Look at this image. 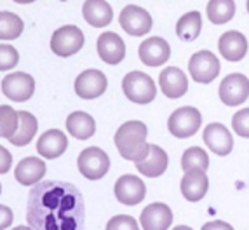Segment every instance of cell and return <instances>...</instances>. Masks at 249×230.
Wrapping results in <instances>:
<instances>
[{
    "mask_svg": "<svg viewBox=\"0 0 249 230\" xmlns=\"http://www.w3.org/2000/svg\"><path fill=\"white\" fill-rule=\"evenodd\" d=\"M202 30V16L199 11L183 14L176 23V35L183 42H194L200 35Z\"/></svg>",
    "mask_w": 249,
    "mask_h": 230,
    "instance_id": "obj_25",
    "label": "cell"
},
{
    "mask_svg": "<svg viewBox=\"0 0 249 230\" xmlns=\"http://www.w3.org/2000/svg\"><path fill=\"white\" fill-rule=\"evenodd\" d=\"M119 23H121L122 30L125 34L133 35V37H143L152 30V16L146 13L143 7L129 4L122 9L121 16H119Z\"/></svg>",
    "mask_w": 249,
    "mask_h": 230,
    "instance_id": "obj_9",
    "label": "cell"
},
{
    "mask_svg": "<svg viewBox=\"0 0 249 230\" xmlns=\"http://www.w3.org/2000/svg\"><path fill=\"white\" fill-rule=\"evenodd\" d=\"M25 23L18 14L2 11L0 13V40H14L23 34Z\"/></svg>",
    "mask_w": 249,
    "mask_h": 230,
    "instance_id": "obj_28",
    "label": "cell"
},
{
    "mask_svg": "<svg viewBox=\"0 0 249 230\" xmlns=\"http://www.w3.org/2000/svg\"><path fill=\"white\" fill-rule=\"evenodd\" d=\"M107 230H140V225L133 216L117 214L107 223Z\"/></svg>",
    "mask_w": 249,
    "mask_h": 230,
    "instance_id": "obj_33",
    "label": "cell"
},
{
    "mask_svg": "<svg viewBox=\"0 0 249 230\" xmlns=\"http://www.w3.org/2000/svg\"><path fill=\"white\" fill-rule=\"evenodd\" d=\"M208 18L214 25H225L235 14V2L233 0H209L208 2Z\"/></svg>",
    "mask_w": 249,
    "mask_h": 230,
    "instance_id": "obj_27",
    "label": "cell"
},
{
    "mask_svg": "<svg viewBox=\"0 0 249 230\" xmlns=\"http://www.w3.org/2000/svg\"><path fill=\"white\" fill-rule=\"evenodd\" d=\"M61 2H67V0H61Z\"/></svg>",
    "mask_w": 249,
    "mask_h": 230,
    "instance_id": "obj_42",
    "label": "cell"
},
{
    "mask_svg": "<svg viewBox=\"0 0 249 230\" xmlns=\"http://www.w3.org/2000/svg\"><path fill=\"white\" fill-rule=\"evenodd\" d=\"M122 91H124L127 100L138 105H146L150 101H154L155 96H157V88H155V82L152 80V77L138 70L129 71L124 77Z\"/></svg>",
    "mask_w": 249,
    "mask_h": 230,
    "instance_id": "obj_3",
    "label": "cell"
},
{
    "mask_svg": "<svg viewBox=\"0 0 249 230\" xmlns=\"http://www.w3.org/2000/svg\"><path fill=\"white\" fill-rule=\"evenodd\" d=\"M202 124V115L194 106H181L171 113L169 121H167V129L173 136L179 140L190 138L199 131Z\"/></svg>",
    "mask_w": 249,
    "mask_h": 230,
    "instance_id": "obj_4",
    "label": "cell"
},
{
    "mask_svg": "<svg viewBox=\"0 0 249 230\" xmlns=\"http://www.w3.org/2000/svg\"><path fill=\"white\" fill-rule=\"evenodd\" d=\"M77 167L84 178L92 181L101 180L110 169V157L107 152L98 148V146H89L79 154Z\"/></svg>",
    "mask_w": 249,
    "mask_h": 230,
    "instance_id": "obj_5",
    "label": "cell"
},
{
    "mask_svg": "<svg viewBox=\"0 0 249 230\" xmlns=\"http://www.w3.org/2000/svg\"><path fill=\"white\" fill-rule=\"evenodd\" d=\"M82 16L94 28H105L112 23L113 11L107 0H86L82 5Z\"/></svg>",
    "mask_w": 249,
    "mask_h": 230,
    "instance_id": "obj_22",
    "label": "cell"
},
{
    "mask_svg": "<svg viewBox=\"0 0 249 230\" xmlns=\"http://www.w3.org/2000/svg\"><path fill=\"white\" fill-rule=\"evenodd\" d=\"M11 166H13V155H11V152L7 148L0 145V175L9 173Z\"/></svg>",
    "mask_w": 249,
    "mask_h": 230,
    "instance_id": "obj_34",
    "label": "cell"
},
{
    "mask_svg": "<svg viewBox=\"0 0 249 230\" xmlns=\"http://www.w3.org/2000/svg\"><path fill=\"white\" fill-rule=\"evenodd\" d=\"M246 9H248V14H249V0L246 2Z\"/></svg>",
    "mask_w": 249,
    "mask_h": 230,
    "instance_id": "obj_40",
    "label": "cell"
},
{
    "mask_svg": "<svg viewBox=\"0 0 249 230\" xmlns=\"http://www.w3.org/2000/svg\"><path fill=\"white\" fill-rule=\"evenodd\" d=\"M159 84H160L164 96L169 100H178V98L185 96L188 91V79L178 67L164 68L159 77Z\"/></svg>",
    "mask_w": 249,
    "mask_h": 230,
    "instance_id": "obj_15",
    "label": "cell"
},
{
    "mask_svg": "<svg viewBox=\"0 0 249 230\" xmlns=\"http://www.w3.org/2000/svg\"><path fill=\"white\" fill-rule=\"evenodd\" d=\"M67 146H68L67 134L59 129H49L38 138L37 152L38 155L46 157V159H56V157L65 154Z\"/></svg>",
    "mask_w": 249,
    "mask_h": 230,
    "instance_id": "obj_20",
    "label": "cell"
},
{
    "mask_svg": "<svg viewBox=\"0 0 249 230\" xmlns=\"http://www.w3.org/2000/svg\"><path fill=\"white\" fill-rule=\"evenodd\" d=\"M14 2H18V4H32L35 0H14Z\"/></svg>",
    "mask_w": 249,
    "mask_h": 230,
    "instance_id": "obj_39",
    "label": "cell"
},
{
    "mask_svg": "<svg viewBox=\"0 0 249 230\" xmlns=\"http://www.w3.org/2000/svg\"><path fill=\"white\" fill-rule=\"evenodd\" d=\"M84 46V34L79 26L67 25L58 28L51 37V49L59 58H68L79 53Z\"/></svg>",
    "mask_w": 249,
    "mask_h": 230,
    "instance_id": "obj_6",
    "label": "cell"
},
{
    "mask_svg": "<svg viewBox=\"0 0 249 230\" xmlns=\"http://www.w3.org/2000/svg\"><path fill=\"white\" fill-rule=\"evenodd\" d=\"M13 230H34L32 227H26V225H19V227H14Z\"/></svg>",
    "mask_w": 249,
    "mask_h": 230,
    "instance_id": "obj_37",
    "label": "cell"
},
{
    "mask_svg": "<svg viewBox=\"0 0 249 230\" xmlns=\"http://www.w3.org/2000/svg\"><path fill=\"white\" fill-rule=\"evenodd\" d=\"M202 140L208 145L209 150L213 154L220 155V157H225V155H229L233 150L232 134L223 124H218V122L206 125V129L202 133Z\"/></svg>",
    "mask_w": 249,
    "mask_h": 230,
    "instance_id": "obj_13",
    "label": "cell"
},
{
    "mask_svg": "<svg viewBox=\"0 0 249 230\" xmlns=\"http://www.w3.org/2000/svg\"><path fill=\"white\" fill-rule=\"evenodd\" d=\"M107 77L103 71L91 68V70H84L77 79H75V92L77 96L82 100H94L100 98L107 91Z\"/></svg>",
    "mask_w": 249,
    "mask_h": 230,
    "instance_id": "obj_11",
    "label": "cell"
},
{
    "mask_svg": "<svg viewBox=\"0 0 249 230\" xmlns=\"http://www.w3.org/2000/svg\"><path fill=\"white\" fill-rule=\"evenodd\" d=\"M218 94L227 106L242 105L249 98V79L242 73H230L221 80Z\"/></svg>",
    "mask_w": 249,
    "mask_h": 230,
    "instance_id": "obj_10",
    "label": "cell"
},
{
    "mask_svg": "<svg viewBox=\"0 0 249 230\" xmlns=\"http://www.w3.org/2000/svg\"><path fill=\"white\" fill-rule=\"evenodd\" d=\"M209 166V157L206 150H202L200 146H192L187 148L181 157V169L188 171V169H208Z\"/></svg>",
    "mask_w": 249,
    "mask_h": 230,
    "instance_id": "obj_30",
    "label": "cell"
},
{
    "mask_svg": "<svg viewBox=\"0 0 249 230\" xmlns=\"http://www.w3.org/2000/svg\"><path fill=\"white\" fill-rule=\"evenodd\" d=\"M46 175V164L38 157H26L14 169V176L21 185H37Z\"/></svg>",
    "mask_w": 249,
    "mask_h": 230,
    "instance_id": "obj_23",
    "label": "cell"
},
{
    "mask_svg": "<svg viewBox=\"0 0 249 230\" xmlns=\"http://www.w3.org/2000/svg\"><path fill=\"white\" fill-rule=\"evenodd\" d=\"M143 230H167L173 223V211L164 202L148 204L140 216Z\"/></svg>",
    "mask_w": 249,
    "mask_h": 230,
    "instance_id": "obj_16",
    "label": "cell"
},
{
    "mask_svg": "<svg viewBox=\"0 0 249 230\" xmlns=\"http://www.w3.org/2000/svg\"><path fill=\"white\" fill-rule=\"evenodd\" d=\"M19 61V54L13 46L0 44V71L13 70Z\"/></svg>",
    "mask_w": 249,
    "mask_h": 230,
    "instance_id": "obj_31",
    "label": "cell"
},
{
    "mask_svg": "<svg viewBox=\"0 0 249 230\" xmlns=\"http://www.w3.org/2000/svg\"><path fill=\"white\" fill-rule=\"evenodd\" d=\"M173 230H192L190 227H187V225H179V227H175Z\"/></svg>",
    "mask_w": 249,
    "mask_h": 230,
    "instance_id": "obj_38",
    "label": "cell"
},
{
    "mask_svg": "<svg viewBox=\"0 0 249 230\" xmlns=\"http://www.w3.org/2000/svg\"><path fill=\"white\" fill-rule=\"evenodd\" d=\"M220 59L211 51H199L188 61V71H190L192 80L197 84H211L220 75Z\"/></svg>",
    "mask_w": 249,
    "mask_h": 230,
    "instance_id": "obj_7",
    "label": "cell"
},
{
    "mask_svg": "<svg viewBox=\"0 0 249 230\" xmlns=\"http://www.w3.org/2000/svg\"><path fill=\"white\" fill-rule=\"evenodd\" d=\"M115 197L117 201L125 206H136L146 197V187L142 178L134 175H124L115 183Z\"/></svg>",
    "mask_w": 249,
    "mask_h": 230,
    "instance_id": "obj_12",
    "label": "cell"
},
{
    "mask_svg": "<svg viewBox=\"0 0 249 230\" xmlns=\"http://www.w3.org/2000/svg\"><path fill=\"white\" fill-rule=\"evenodd\" d=\"M202 230H233V227L227 222H209L202 227Z\"/></svg>",
    "mask_w": 249,
    "mask_h": 230,
    "instance_id": "obj_36",
    "label": "cell"
},
{
    "mask_svg": "<svg viewBox=\"0 0 249 230\" xmlns=\"http://www.w3.org/2000/svg\"><path fill=\"white\" fill-rule=\"evenodd\" d=\"M0 192H2V185H0Z\"/></svg>",
    "mask_w": 249,
    "mask_h": 230,
    "instance_id": "obj_41",
    "label": "cell"
},
{
    "mask_svg": "<svg viewBox=\"0 0 249 230\" xmlns=\"http://www.w3.org/2000/svg\"><path fill=\"white\" fill-rule=\"evenodd\" d=\"M67 129L73 138L86 142L96 133L94 119L86 112H71L67 117Z\"/></svg>",
    "mask_w": 249,
    "mask_h": 230,
    "instance_id": "obj_24",
    "label": "cell"
},
{
    "mask_svg": "<svg viewBox=\"0 0 249 230\" xmlns=\"http://www.w3.org/2000/svg\"><path fill=\"white\" fill-rule=\"evenodd\" d=\"M19 125V112L9 105H0V138H13Z\"/></svg>",
    "mask_w": 249,
    "mask_h": 230,
    "instance_id": "obj_29",
    "label": "cell"
},
{
    "mask_svg": "<svg viewBox=\"0 0 249 230\" xmlns=\"http://www.w3.org/2000/svg\"><path fill=\"white\" fill-rule=\"evenodd\" d=\"M2 92L9 100L16 101V103H23V101L30 100L35 92V80L30 73L25 71H14L9 73L2 80Z\"/></svg>",
    "mask_w": 249,
    "mask_h": 230,
    "instance_id": "obj_8",
    "label": "cell"
},
{
    "mask_svg": "<svg viewBox=\"0 0 249 230\" xmlns=\"http://www.w3.org/2000/svg\"><path fill=\"white\" fill-rule=\"evenodd\" d=\"M220 54L229 61H241L248 54V40L241 32H225L218 40Z\"/></svg>",
    "mask_w": 249,
    "mask_h": 230,
    "instance_id": "obj_19",
    "label": "cell"
},
{
    "mask_svg": "<svg viewBox=\"0 0 249 230\" xmlns=\"http://www.w3.org/2000/svg\"><path fill=\"white\" fill-rule=\"evenodd\" d=\"M232 127L237 136L241 138H249V108H242L233 113Z\"/></svg>",
    "mask_w": 249,
    "mask_h": 230,
    "instance_id": "obj_32",
    "label": "cell"
},
{
    "mask_svg": "<svg viewBox=\"0 0 249 230\" xmlns=\"http://www.w3.org/2000/svg\"><path fill=\"white\" fill-rule=\"evenodd\" d=\"M37 119L35 115H32L30 112L21 110L19 112V125H18V131L13 138H9V142L16 146H25L28 145L32 140H34L35 133H37Z\"/></svg>",
    "mask_w": 249,
    "mask_h": 230,
    "instance_id": "obj_26",
    "label": "cell"
},
{
    "mask_svg": "<svg viewBox=\"0 0 249 230\" xmlns=\"http://www.w3.org/2000/svg\"><path fill=\"white\" fill-rule=\"evenodd\" d=\"M167 154L162 150L159 145H150L148 146V154L143 160L136 164V169L142 173L143 176H148V178H157V176L164 175L167 169Z\"/></svg>",
    "mask_w": 249,
    "mask_h": 230,
    "instance_id": "obj_21",
    "label": "cell"
},
{
    "mask_svg": "<svg viewBox=\"0 0 249 230\" xmlns=\"http://www.w3.org/2000/svg\"><path fill=\"white\" fill-rule=\"evenodd\" d=\"M138 54H140V59L145 63L146 67H162L169 59L171 47L167 44V40H164V38L150 37L140 44Z\"/></svg>",
    "mask_w": 249,
    "mask_h": 230,
    "instance_id": "obj_14",
    "label": "cell"
},
{
    "mask_svg": "<svg viewBox=\"0 0 249 230\" xmlns=\"http://www.w3.org/2000/svg\"><path fill=\"white\" fill-rule=\"evenodd\" d=\"M26 222L34 230H84L82 194L67 181H38L28 194Z\"/></svg>",
    "mask_w": 249,
    "mask_h": 230,
    "instance_id": "obj_1",
    "label": "cell"
},
{
    "mask_svg": "<svg viewBox=\"0 0 249 230\" xmlns=\"http://www.w3.org/2000/svg\"><path fill=\"white\" fill-rule=\"evenodd\" d=\"M179 187H181V194L187 201L190 202L200 201L208 194V188H209L208 175H206L204 169H188L183 175Z\"/></svg>",
    "mask_w": 249,
    "mask_h": 230,
    "instance_id": "obj_17",
    "label": "cell"
},
{
    "mask_svg": "<svg viewBox=\"0 0 249 230\" xmlns=\"http://www.w3.org/2000/svg\"><path fill=\"white\" fill-rule=\"evenodd\" d=\"M13 211L7 208V206L0 204V230H5L11 227V223H13Z\"/></svg>",
    "mask_w": 249,
    "mask_h": 230,
    "instance_id": "obj_35",
    "label": "cell"
},
{
    "mask_svg": "<svg viewBox=\"0 0 249 230\" xmlns=\"http://www.w3.org/2000/svg\"><path fill=\"white\" fill-rule=\"evenodd\" d=\"M98 54L108 65H119L125 56V44L115 32H105L98 38Z\"/></svg>",
    "mask_w": 249,
    "mask_h": 230,
    "instance_id": "obj_18",
    "label": "cell"
},
{
    "mask_svg": "<svg viewBox=\"0 0 249 230\" xmlns=\"http://www.w3.org/2000/svg\"><path fill=\"white\" fill-rule=\"evenodd\" d=\"M148 129L142 121H129L122 124L115 133V146L122 159L140 162L148 154L150 143L146 142Z\"/></svg>",
    "mask_w": 249,
    "mask_h": 230,
    "instance_id": "obj_2",
    "label": "cell"
}]
</instances>
